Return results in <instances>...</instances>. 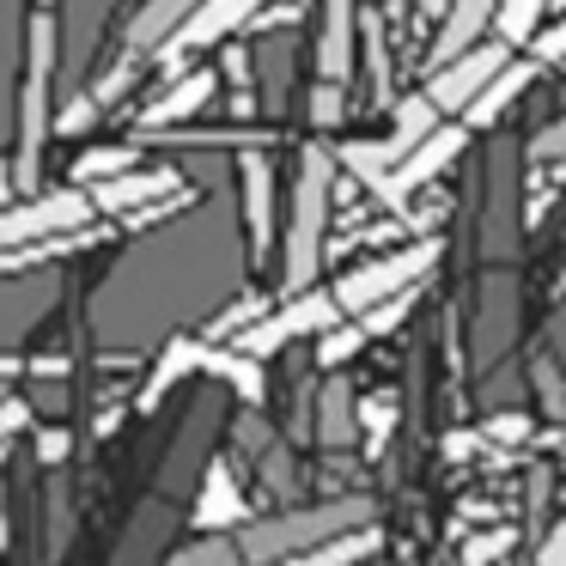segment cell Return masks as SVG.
<instances>
[{
	"mask_svg": "<svg viewBox=\"0 0 566 566\" xmlns=\"http://www.w3.org/2000/svg\"><path fill=\"white\" fill-rule=\"evenodd\" d=\"M55 55H62V0H31L25 74H19V153L7 159L19 196H43V147H50V135H55V116H50Z\"/></svg>",
	"mask_w": 566,
	"mask_h": 566,
	"instance_id": "1",
	"label": "cell"
},
{
	"mask_svg": "<svg viewBox=\"0 0 566 566\" xmlns=\"http://www.w3.org/2000/svg\"><path fill=\"white\" fill-rule=\"evenodd\" d=\"M378 524V505L366 493H342V500H317V505H286V512H269V517H244L232 530L244 566H281L293 554H311L323 542H342V536H359V530Z\"/></svg>",
	"mask_w": 566,
	"mask_h": 566,
	"instance_id": "2",
	"label": "cell"
},
{
	"mask_svg": "<svg viewBox=\"0 0 566 566\" xmlns=\"http://www.w3.org/2000/svg\"><path fill=\"white\" fill-rule=\"evenodd\" d=\"M329 196H335V153L305 147L298 153V171H293V196H286V226H281V286H286V298L317 286Z\"/></svg>",
	"mask_w": 566,
	"mask_h": 566,
	"instance_id": "3",
	"label": "cell"
},
{
	"mask_svg": "<svg viewBox=\"0 0 566 566\" xmlns=\"http://www.w3.org/2000/svg\"><path fill=\"white\" fill-rule=\"evenodd\" d=\"M432 262H439V244H408V250H390V256H371V262H359V269L335 274L329 298L342 305V317H366V311L415 293V281Z\"/></svg>",
	"mask_w": 566,
	"mask_h": 566,
	"instance_id": "4",
	"label": "cell"
},
{
	"mask_svg": "<svg viewBox=\"0 0 566 566\" xmlns=\"http://www.w3.org/2000/svg\"><path fill=\"white\" fill-rule=\"evenodd\" d=\"M329 329H342V305H335L329 293H293L281 311H269V317H256L244 335L232 342V354H244V359H269L274 347H286V342H317V335H329Z\"/></svg>",
	"mask_w": 566,
	"mask_h": 566,
	"instance_id": "5",
	"label": "cell"
},
{
	"mask_svg": "<svg viewBox=\"0 0 566 566\" xmlns=\"http://www.w3.org/2000/svg\"><path fill=\"white\" fill-rule=\"evenodd\" d=\"M92 220L86 189H50V196H25L19 208H0V256L25 244H50V238H80Z\"/></svg>",
	"mask_w": 566,
	"mask_h": 566,
	"instance_id": "6",
	"label": "cell"
},
{
	"mask_svg": "<svg viewBox=\"0 0 566 566\" xmlns=\"http://www.w3.org/2000/svg\"><path fill=\"white\" fill-rule=\"evenodd\" d=\"M512 62H517V55L505 50V43H493V38H488V43H475L469 55H457V62L432 67L420 92H427V104H432L439 116H463L469 104H475L481 92H488V80L500 74V67H512Z\"/></svg>",
	"mask_w": 566,
	"mask_h": 566,
	"instance_id": "7",
	"label": "cell"
},
{
	"mask_svg": "<svg viewBox=\"0 0 566 566\" xmlns=\"http://www.w3.org/2000/svg\"><path fill=\"white\" fill-rule=\"evenodd\" d=\"M262 7H269V0H201L196 13H189V25L177 31L171 43H165V55H196V50H213V43H226L232 31L256 25Z\"/></svg>",
	"mask_w": 566,
	"mask_h": 566,
	"instance_id": "8",
	"label": "cell"
},
{
	"mask_svg": "<svg viewBox=\"0 0 566 566\" xmlns=\"http://www.w3.org/2000/svg\"><path fill=\"white\" fill-rule=\"evenodd\" d=\"M184 184V177L171 171V165H135V171H123V177H98V184H86V201H92V213H135L140 201H153V196H171V189Z\"/></svg>",
	"mask_w": 566,
	"mask_h": 566,
	"instance_id": "9",
	"label": "cell"
},
{
	"mask_svg": "<svg viewBox=\"0 0 566 566\" xmlns=\"http://www.w3.org/2000/svg\"><path fill=\"white\" fill-rule=\"evenodd\" d=\"M201 0H147L135 13V25H128V38H123V50H128V62H147V55H165V43L177 38V31L189 25V13H196Z\"/></svg>",
	"mask_w": 566,
	"mask_h": 566,
	"instance_id": "10",
	"label": "cell"
},
{
	"mask_svg": "<svg viewBox=\"0 0 566 566\" xmlns=\"http://www.w3.org/2000/svg\"><path fill=\"white\" fill-rule=\"evenodd\" d=\"M457 153H463V128H451V123H444L439 135H432V140H420V147L408 153L402 165H396V177H390V196H384V201H408L415 189H427L432 177H439L444 165L457 159Z\"/></svg>",
	"mask_w": 566,
	"mask_h": 566,
	"instance_id": "11",
	"label": "cell"
},
{
	"mask_svg": "<svg viewBox=\"0 0 566 566\" xmlns=\"http://www.w3.org/2000/svg\"><path fill=\"white\" fill-rule=\"evenodd\" d=\"M311 432H317L329 451H354V439H359V396H354L347 378H323L317 408H311Z\"/></svg>",
	"mask_w": 566,
	"mask_h": 566,
	"instance_id": "12",
	"label": "cell"
},
{
	"mask_svg": "<svg viewBox=\"0 0 566 566\" xmlns=\"http://www.w3.org/2000/svg\"><path fill=\"white\" fill-rule=\"evenodd\" d=\"M238 201H244V220H250V250H269V232H274V171L262 153H244L238 159Z\"/></svg>",
	"mask_w": 566,
	"mask_h": 566,
	"instance_id": "13",
	"label": "cell"
},
{
	"mask_svg": "<svg viewBox=\"0 0 566 566\" xmlns=\"http://www.w3.org/2000/svg\"><path fill=\"white\" fill-rule=\"evenodd\" d=\"M493 7H500V0H451V13H444L439 38H432V67H444V62H457V55H469L475 43H488Z\"/></svg>",
	"mask_w": 566,
	"mask_h": 566,
	"instance_id": "14",
	"label": "cell"
},
{
	"mask_svg": "<svg viewBox=\"0 0 566 566\" xmlns=\"http://www.w3.org/2000/svg\"><path fill=\"white\" fill-rule=\"evenodd\" d=\"M317 74L323 86H347V74H354V0H323Z\"/></svg>",
	"mask_w": 566,
	"mask_h": 566,
	"instance_id": "15",
	"label": "cell"
},
{
	"mask_svg": "<svg viewBox=\"0 0 566 566\" xmlns=\"http://www.w3.org/2000/svg\"><path fill=\"white\" fill-rule=\"evenodd\" d=\"M439 128H444V123H439V111L427 104V92H408V98L396 104V123H390V135L378 140V147H384V159H390V171H396V165H402L408 153L420 147V140H432V135H439Z\"/></svg>",
	"mask_w": 566,
	"mask_h": 566,
	"instance_id": "16",
	"label": "cell"
},
{
	"mask_svg": "<svg viewBox=\"0 0 566 566\" xmlns=\"http://www.w3.org/2000/svg\"><path fill=\"white\" fill-rule=\"evenodd\" d=\"M208 92H213V74H208V67H196V74H177V86L165 92L159 104H147L135 128H165V123H184L189 111H201V104H208Z\"/></svg>",
	"mask_w": 566,
	"mask_h": 566,
	"instance_id": "17",
	"label": "cell"
},
{
	"mask_svg": "<svg viewBox=\"0 0 566 566\" xmlns=\"http://www.w3.org/2000/svg\"><path fill=\"white\" fill-rule=\"evenodd\" d=\"M530 80H536V62H512V67H500V74L488 80V92H481V98L463 111V123H469V128H488V123H500V116H505V104H512L517 92L530 86Z\"/></svg>",
	"mask_w": 566,
	"mask_h": 566,
	"instance_id": "18",
	"label": "cell"
},
{
	"mask_svg": "<svg viewBox=\"0 0 566 566\" xmlns=\"http://www.w3.org/2000/svg\"><path fill=\"white\" fill-rule=\"evenodd\" d=\"M542 13H548V0H500L493 7V43H505V50H530L536 43V31H542Z\"/></svg>",
	"mask_w": 566,
	"mask_h": 566,
	"instance_id": "19",
	"label": "cell"
},
{
	"mask_svg": "<svg viewBox=\"0 0 566 566\" xmlns=\"http://www.w3.org/2000/svg\"><path fill=\"white\" fill-rule=\"evenodd\" d=\"M244 517H250V512H244V500L232 493V475H226V469H213V475H208V493H201V505H196V524L213 536L220 524H244Z\"/></svg>",
	"mask_w": 566,
	"mask_h": 566,
	"instance_id": "20",
	"label": "cell"
},
{
	"mask_svg": "<svg viewBox=\"0 0 566 566\" xmlns=\"http://www.w3.org/2000/svg\"><path fill=\"white\" fill-rule=\"evenodd\" d=\"M366 554H371V530H359V536L323 542V548H311V554H293V560H281V566H354V560H366Z\"/></svg>",
	"mask_w": 566,
	"mask_h": 566,
	"instance_id": "21",
	"label": "cell"
},
{
	"mask_svg": "<svg viewBox=\"0 0 566 566\" xmlns=\"http://www.w3.org/2000/svg\"><path fill=\"white\" fill-rule=\"evenodd\" d=\"M171 566H244V554H238L232 530H213V536L196 542V548L171 554Z\"/></svg>",
	"mask_w": 566,
	"mask_h": 566,
	"instance_id": "22",
	"label": "cell"
},
{
	"mask_svg": "<svg viewBox=\"0 0 566 566\" xmlns=\"http://www.w3.org/2000/svg\"><path fill=\"white\" fill-rule=\"evenodd\" d=\"M342 111H347V86H311V128H335L342 123Z\"/></svg>",
	"mask_w": 566,
	"mask_h": 566,
	"instance_id": "23",
	"label": "cell"
},
{
	"mask_svg": "<svg viewBox=\"0 0 566 566\" xmlns=\"http://www.w3.org/2000/svg\"><path fill=\"white\" fill-rule=\"evenodd\" d=\"M536 384H542V402H548V415H554V420H566V384H560V371H554V359H548V354L536 359Z\"/></svg>",
	"mask_w": 566,
	"mask_h": 566,
	"instance_id": "24",
	"label": "cell"
},
{
	"mask_svg": "<svg viewBox=\"0 0 566 566\" xmlns=\"http://www.w3.org/2000/svg\"><path fill=\"white\" fill-rule=\"evenodd\" d=\"M530 62H536V67L566 62V19H560L554 31H536V43H530Z\"/></svg>",
	"mask_w": 566,
	"mask_h": 566,
	"instance_id": "25",
	"label": "cell"
},
{
	"mask_svg": "<svg viewBox=\"0 0 566 566\" xmlns=\"http://www.w3.org/2000/svg\"><path fill=\"white\" fill-rule=\"evenodd\" d=\"M354 347H359V329H329V335H317V359H323V366L347 359Z\"/></svg>",
	"mask_w": 566,
	"mask_h": 566,
	"instance_id": "26",
	"label": "cell"
},
{
	"mask_svg": "<svg viewBox=\"0 0 566 566\" xmlns=\"http://www.w3.org/2000/svg\"><path fill=\"white\" fill-rule=\"evenodd\" d=\"M536 566H566V524L548 530V542L536 548Z\"/></svg>",
	"mask_w": 566,
	"mask_h": 566,
	"instance_id": "27",
	"label": "cell"
},
{
	"mask_svg": "<svg viewBox=\"0 0 566 566\" xmlns=\"http://www.w3.org/2000/svg\"><path fill=\"white\" fill-rule=\"evenodd\" d=\"M7 201H13V165L0 159V208H7Z\"/></svg>",
	"mask_w": 566,
	"mask_h": 566,
	"instance_id": "28",
	"label": "cell"
},
{
	"mask_svg": "<svg viewBox=\"0 0 566 566\" xmlns=\"http://www.w3.org/2000/svg\"><path fill=\"white\" fill-rule=\"evenodd\" d=\"M13 371H25V359H13V354H0V378H13Z\"/></svg>",
	"mask_w": 566,
	"mask_h": 566,
	"instance_id": "29",
	"label": "cell"
},
{
	"mask_svg": "<svg viewBox=\"0 0 566 566\" xmlns=\"http://www.w3.org/2000/svg\"><path fill=\"white\" fill-rule=\"evenodd\" d=\"M548 342H554V347H566V311L554 317V335H548Z\"/></svg>",
	"mask_w": 566,
	"mask_h": 566,
	"instance_id": "30",
	"label": "cell"
}]
</instances>
